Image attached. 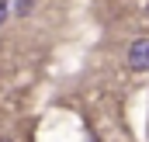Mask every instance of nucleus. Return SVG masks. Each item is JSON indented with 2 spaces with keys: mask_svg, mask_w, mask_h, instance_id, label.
Here are the masks:
<instances>
[{
  "mask_svg": "<svg viewBox=\"0 0 149 142\" xmlns=\"http://www.w3.org/2000/svg\"><path fill=\"white\" fill-rule=\"evenodd\" d=\"M128 66L139 73L149 70V38H139V42H132V49H128Z\"/></svg>",
  "mask_w": 149,
  "mask_h": 142,
  "instance_id": "f257e3e1",
  "label": "nucleus"
},
{
  "mask_svg": "<svg viewBox=\"0 0 149 142\" xmlns=\"http://www.w3.org/2000/svg\"><path fill=\"white\" fill-rule=\"evenodd\" d=\"M31 10V0H17V14H28Z\"/></svg>",
  "mask_w": 149,
  "mask_h": 142,
  "instance_id": "f03ea898",
  "label": "nucleus"
},
{
  "mask_svg": "<svg viewBox=\"0 0 149 142\" xmlns=\"http://www.w3.org/2000/svg\"><path fill=\"white\" fill-rule=\"evenodd\" d=\"M3 17H7V7H3V3H0V24H3Z\"/></svg>",
  "mask_w": 149,
  "mask_h": 142,
  "instance_id": "7ed1b4c3",
  "label": "nucleus"
}]
</instances>
